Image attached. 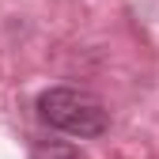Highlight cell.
<instances>
[{
    "mask_svg": "<svg viewBox=\"0 0 159 159\" xmlns=\"http://www.w3.org/2000/svg\"><path fill=\"white\" fill-rule=\"evenodd\" d=\"M38 117L49 129L80 136V140L102 136L110 129V117H106L102 102L91 91H80V87H49V91H42L38 95Z\"/></svg>",
    "mask_w": 159,
    "mask_h": 159,
    "instance_id": "obj_1",
    "label": "cell"
},
{
    "mask_svg": "<svg viewBox=\"0 0 159 159\" xmlns=\"http://www.w3.org/2000/svg\"><path fill=\"white\" fill-rule=\"evenodd\" d=\"M34 159H80V152H76L72 144L49 140V144H34Z\"/></svg>",
    "mask_w": 159,
    "mask_h": 159,
    "instance_id": "obj_2",
    "label": "cell"
}]
</instances>
